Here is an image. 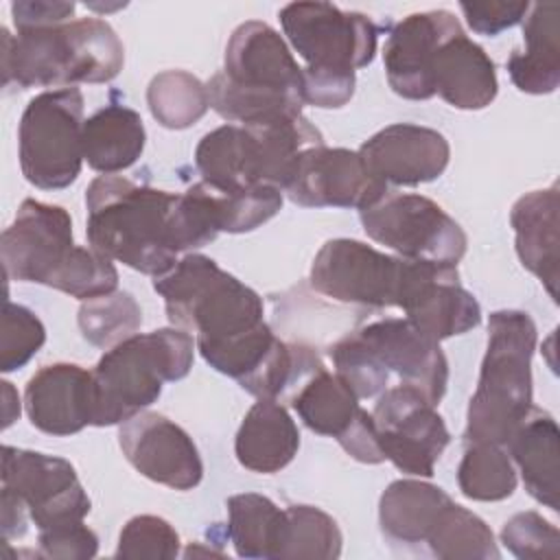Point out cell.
Masks as SVG:
<instances>
[{
    "label": "cell",
    "instance_id": "d6a6232c",
    "mask_svg": "<svg viewBox=\"0 0 560 560\" xmlns=\"http://www.w3.org/2000/svg\"><path fill=\"white\" fill-rule=\"evenodd\" d=\"M457 486L472 501H503L516 490V470L499 444H468L459 466Z\"/></svg>",
    "mask_w": 560,
    "mask_h": 560
},
{
    "label": "cell",
    "instance_id": "74e56055",
    "mask_svg": "<svg viewBox=\"0 0 560 560\" xmlns=\"http://www.w3.org/2000/svg\"><path fill=\"white\" fill-rule=\"evenodd\" d=\"M501 542L523 560H556L560 556L558 527L538 512H518L501 529Z\"/></svg>",
    "mask_w": 560,
    "mask_h": 560
},
{
    "label": "cell",
    "instance_id": "3957f363",
    "mask_svg": "<svg viewBox=\"0 0 560 560\" xmlns=\"http://www.w3.org/2000/svg\"><path fill=\"white\" fill-rule=\"evenodd\" d=\"M2 33L4 88H74V83H107L125 63L116 31L101 18H81L52 26Z\"/></svg>",
    "mask_w": 560,
    "mask_h": 560
},
{
    "label": "cell",
    "instance_id": "8fae6325",
    "mask_svg": "<svg viewBox=\"0 0 560 560\" xmlns=\"http://www.w3.org/2000/svg\"><path fill=\"white\" fill-rule=\"evenodd\" d=\"M359 217L372 241L402 258L457 265L466 254V232L429 197L387 190Z\"/></svg>",
    "mask_w": 560,
    "mask_h": 560
},
{
    "label": "cell",
    "instance_id": "f35d334b",
    "mask_svg": "<svg viewBox=\"0 0 560 560\" xmlns=\"http://www.w3.org/2000/svg\"><path fill=\"white\" fill-rule=\"evenodd\" d=\"M328 354L332 359L335 374H339L359 398H372L387 389L385 374L378 370V365L354 332L332 343Z\"/></svg>",
    "mask_w": 560,
    "mask_h": 560
},
{
    "label": "cell",
    "instance_id": "f546056e",
    "mask_svg": "<svg viewBox=\"0 0 560 560\" xmlns=\"http://www.w3.org/2000/svg\"><path fill=\"white\" fill-rule=\"evenodd\" d=\"M287 514L269 497L245 492L228 499V538L241 558H280Z\"/></svg>",
    "mask_w": 560,
    "mask_h": 560
},
{
    "label": "cell",
    "instance_id": "603a6c76",
    "mask_svg": "<svg viewBox=\"0 0 560 560\" xmlns=\"http://www.w3.org/2000/svg\"><path fill=\"white\" fill-rule=\"evenodd\" d=\"M433 90L457 109H483L499 90L494 63L477 42L459 31L435 55Z\"/></svg>",
    "mask_w": 560,
    "mask_h": 560
},
{
    "label": "cell",
    "instance_id": "e575fe53",
    "mask_svg": "<svg viewBox=\"0 0 560 560\" xmlns=\"http://www.w3.org/2000/svg\"><path fill=\"white\" fill-rule=\"evenodd\" d=\"M284 514L280 558L332 560L341 556V529L330 514L313 505H289Z\"/></svg>",
    "mask_w": 560,
    "mask_h": 560
},
{
    "label": "cell",
    "instance_id": "ab89813d",
    "mask_svg": "<svg viewBox=\"0 0 560 560\" xmlns=\"http://www.w3.org/2000/svg\"><path fill=\"white\" fill-rule=\"evenodd\" d=\"M39 556L44 558H63V560H88L98 551V536L83 525V521L66 523L59 527L42 529L39 538Z\"/></svg>",
    "mask_w": 560,
    "mask_h": 560
},
{
    "label": "cell",
    "instance_id": "d590c367",
    "mask_svg": "<svg viewBox=\"0 0 560 560\" xmlns=\"http://www.w3.org/2000/svg\"><path fill=\"white\" fill-rule=\"evenodd\" d=\"M46 328L42 319L26 306L4 302L0 332V370L13 372L24 368L44 346Z\"/></svg>",
    "mask_w": 560,
    "mask_h": 560
},
{
    "label": "cell",
    "instance_id": "5bb4252c",
    "mask_svg": "<svg viewBox=\"0 0 560 560\" xmlns=\"http://www.w3.org/2000/svg\"><path fill=\"white\" fill-rule=\"evenodd\" d=\"M2 488L22 499L39 532L83 521L92 508L68 459L9 444L2 446Z\"/></svg>",
    "mask_w": 560,
    "mask_h": 560
},
{
    "label": "cell",
    "instance_id": "b9f144b4",
    "mask_svg": "<svg viewBox=\"0 0 560 560\" xmlns=\"http://www.w3.org/2000/svg\"><path fill=\"white\" fill-rule=\"evenodd\" d=\"M74 13V2H50V0H28V2H13L11 15L18 31L22 28H37V26H52L63 24Z\"/></svg>",
    "mask_w": 560,
    "mask_h": 560
},
{
    "label": "cell",
    "instance_id": "d6986e66",
    "mask_svg": "<svg viewBox=\"0 0 560 560\" xmlns=\"http://www.w3.org/2000/svg\"><path fill=\"white\" fill-rule=\"evenodd\" d=\"M359 155L385 184L418 186L438 179L448 166V140L422 125L396 122L376 131L359 147Z\"/></svg>",
    "mask_w": 560,
    "mask_h": 560
},
{
    "label": "cell",
    "instance_id": "9a60e30c",
    "mask_svg": "<svg viewBox=\"0 0 560 560\" xmlns=\"http://www.w3.org/2000/svg\"><path fill=\"white\" fill-rule=\"evenodd\" d=\"M387 184L370 173L359 151L326 144L302 151L284 188L289 199L304 208H357L374 203Z\"/></svg>",
    "mask_w": 560,
    "mask_h": 560
},
{
    "label": "cell",
    "instance_id": "2e32d148",
    "mask_svg": "<svg viewBox=\"0 0 560 560\" xmlns=\"http://www.w3.org/2000/svg\"><path fill=\"white\" fill-rule=\"evenodd\" d=\"M118 444L127 462L147 479L173 490H192L203 464L192 438L155 411H140L120 424Z\"/></svg>",
    "mask_w": 560,
    "mask_h": 560
},
{
    "label": "cell",
    "instance_id": "f1b7e54d",
    "mask_svg": "<svg viewBox=\"0 0 560 560\" xmlns=\"http://www.w3.org/2000/svg\"><path fill=\"white\" fill-rule=\"evenodd\" d=\"M451 501L440 486L418 479L392 481L378 503L381 529L394 542L422 545Z\"/></svg>",
    "mask_w": 560,
    "mask_h": 560
},
{
    "label": "cell",
    "instance_id": "7c38bea8",
    "mask_svg": "<svg viewBox=\"0 0 560 560\" xmlns=\"http://www.w3.org/2000/svg\"><path fill=\"white\" fill-rule=\"evenodd\" d=\"M278 18L308 70L354 74L376 55L378 26L365 13L330 2H291L280 9Z\"/></svg>",
    "mask_w": 560,
    "mask_h": 560
},
{
    "label": "cell",
    "instance_id": "7a4b0ae2",
    "mask_svg": "<svg viewBox=\"0 0 560 560\" xmlns=\"http://www.w3.org/2000/svg\"><path fill=\"white\" fill-rule=\"evenodd\" d=\"M0 252L7 278L46 284L77 300L107 295L118 287L112 258L74 243L72 219L61 206L24 199L2 232Z\"/></svg>",
    "mask_w": 560,
    "mask_h": 560
},
{
    "label": "cell",
    "instance_id": "52a82bcc",
    "mask_svg": "<svg viewBox=\"0 0 560 560\" xmlns=\"http://www.w3.org/2000/svg\"><path fill=\"white\" fill-rule=\"evenodd\" d=\"M195 359V339L182 328L136 332L109 348L92 370L94 424H122L153 405L164 383L184 378Z\"/></svg>",
    "mask_w": 560,
    "mask_h": 560
},
{
    "label": "cell",
    "instance_id": "e0dca14e",
    "mask_svg": "<svg viewBox=\"0 0 560 560\" xmlns=\"http://www.w3.org/2000/svg\"><path fill=\"white\" fill-rule=\"evenodd\" d=\"M378 370L389 378L396 374L402 385L422 392L438 405L448 383V361L440 341L420 332L407 317H385L354 330Z\"/></svg>",
    "mask_w": 560,
    "mask_h": 560
},
{
    "label": "cell",
    "instance_id": "4dcf8cb0",
    "mask_svg": "<svg viewBox=\"0 0 560 560\" xmlns=\"http://www.w3.org/2000/svg\"><path fill=\"white\" fill-rule=\"evenodd\" d=\"M424 545L435 558L444 560H490L501 556L492 529L455 501L442 510Z\"/></svg>",
    "mask_w": 560,
    "mask_h": 560
},
{
    "label": "cell",
    "instance_id": "cb8c5ba5",
    "mask_svg": "<svg viewBox=\"0 0 560 560\" xmlns=\"http://www.w3.org/2000/svg\"><path fill=\"white\" fill-rule=\"evenodd\" d=\"M300 431L289 411L271 398H258L245 413L234 453L243 468L260 475L282 470L298 455Z\"/></svg>",
    "mask_w": 560,
    "mask_h": 560
},
{
    "label": "cell",
    "instance_id": "836d02e7",
    "mask_svg": "<svg viewBox=\"0 0 560 560\" xmlns=\"http://www.w3.org/2000/svg\"><path fill=\"white\" fill-rule=\"evenodd\" d=\"M77 322L85 341L96 348H114L136 335L142 324V311L131 293L114 291L83 300Z\"/></svg>",
    "mask_w": 560,
    "mask_h": 560
},
{
    "label": "cell",
    "instance_id": "5b68a950",
    "mask_svg": "<svg viewBox=\"0 0 560 560\" xmlns=\"http://www.w3.org/2000/svg\"><path fill=\"white\" fill-rule=\"evenodd\" d=\"M324 144L317 127L302 114L258 125H221L208 131L195 149L201 182L219 190L254 186L287 188L298 158Z\"/></svg>",
    "mask_w": 560,
    "mask_h": 560
},
{
    "label": "cell",
    "instance_id": "4316f807",
    "mask_svg": "<svg viewBox=\"0 0 560 560\" xmlns=\"http://www.w3.org/2000/svg\"><path fill=\"white\" fill-rule=\"evenodd\" d=\"M558 424L551 413L532 407L508 440L510 457L521 470L525 490L558 512Z\"/></svg>",
    "mask_w": 560,
    "mask_h": 560
},
{
    "label": "cell",
    "instance_id": "ffe728a7",
    "mask_svg": "<svg viewBox=\"0 0 560 560\" xmlns=\"http://www.w3.org/2000/svg\"><path fill=\"white\" fill-rule=\"evenodd\" d=\"M31 424L48 435H72L94 424V378L77 363H50L26 383Z\"/></svg>",
    "mask_w": 560,
    "mask_h": 560
},
{
    "label": "cell",
    "instance_id": "6da1fadb",
    "mask_svg": "<svg viewBox=\"0 0 560 560\" xmlns=\"http://www.w3.org/2000/svg\"><path fill=\"white\" fill-rule=\"evenodd\" d=\"M210 107L232 125H258L302 114V68L289 46L265 22L234 28L223 70L206 83Z\"/></svg>",
    "mask_w": 560,
    "mask_h": 560
},
{
    "label": "cell",
    "instance_id": "7bdbcfd3",
    "mask_svg": "<svg viewBox=\"0 0 560 560\" xmlns=\"http://www.w3.org/2000/svg\"><path fill=\"white\" fill-rule=\"evenodd\" d=\"M26 516L28 510L20 497L11 490L2 488V536L4 540L22 538L26 534Z\"/></svg>",
    "mask_w": 560,
    "mask_h": 560
},
{
    "label": "cell",
    "instance_id": "30bf717a",
    "mask_svg": "<svg viewBox=\"0 0 560 560\" xmlns=\"http://www.w3.org/2000/svg\"><path fill=\"white\" fill-rule=\"evenodd\" d=\"M424 260L389 256L354 238L322 245L311 265V287L337 302L402 308Z\"/></svg>",
    "mask_w": 560,
    "mask_h": 560
},
{
    "label": "cell",
    "instance_id": "484cf974",
    "mask_svg": "<svg viewBox=\"0 0 560 560\" xmlns=\"http://www.w3.org/2000/svg\"><path fill=\"white\" fill-rule=\"evenodd\" d=\"M300 420L319 435L341 442L368 413L359 407V396L343 383L339 374L315 365L289 396Z\"/></svg>",
    "mask_w": 560,
    "mask_h": 560
},
{
    "label": "cell",
    "instance_id": "7402d4cb",
    "mask_svg": "<svg viewBox=\"0 0 560 560\" xmlns=\"http://www.w3.org/2000/svg\"><path fill=\"white\" fill-rule=\"evenodd\" d=\"M558 186L532 190L523 195L510 212L514 228L516 254L547 289L551 300H558V262H560V219H558Z\"/></svg>",
    "mask_w": 560,
    "mask_h": 560
},
{
    "label": "cell",
    "instance_id": "44dd1931",
    "mask_svg": "<svg viewBox=\"0 0 560 560\" xmlns=\"http://www.w3.org/2000/svg\"><path fill=\"white\" fill-rule=\"evenodd\" d=\"M402 311L427 337L442 341L468 332L481 322V306L459 282L457 265L424 262Z\"/></svg>",
    "mask_w": 560,
    "mask_h": 560
},
{
    "label": "cell",
    "instance_id": "8d00e7d4",
    "mask_svg": "<svg viewBox=\"0 0 560 560\" xmlns=\"http://www.w3.org/2000/svg\"><path fill=\"white\" fill-rule=\"evenodd\" d=\"M114 556L125 560H171L179 556V534L168 521L153 514H140L129 518L120 529Z\"/></svg>",
    "mask_w": 560,
    "mask_h": 560
},
{
    "label": "cell",
    "instance_id": "60d3db41",
    "mask_svg": "<svg viewBox=\"0 0 560 560\" xmlns=\"http://www.w3.org/2000/svg\"><path fill=\"white\" fill-rule=\"evenodd\" d=\"M459 9L475 33L494 37L518 24L529 11V2H459Z\"/></svg>",
    "mask_w": 560,
    "mask_h": 560
},
{
    "label": "cell",
    "instance_id": "ac0fdd59",
    "mask_svg": "<svg viewBox=\"0 0 560 560\" xmlns=\"http://www.w3.org/2000/svg\"><path fill=\"white\" fill-rule=\"evenodd\" d=\"M462 31L459 20L446 11H422L402 18L383 48L389 88L409 101H427L433 90V61L440 46Z\"/></svg>",
    "mask_w": 560,
    "mask_h": 560
},
{
    "label": "cell",
    "instance_id": "d4e9b609",
    "mask_svg": "<svg viewBox=\"0 0 560 560\" xmlns=\"http://www.w3.org/2000/svg\"><path fill=\"white\" fill-rule=\"evenodd\" d=\"M523 20L525 50L510 55V79L525 94H551L560 83V4L536 2Z\"/></svg>",
    "mask_w": 560,
    "mask_h": 560
},
{
    "label": "cell",
    "instance_id": "ba28073f",
    "mask_svg": "<svg viewBox=\"0 0 560 560\" xmlns=\"http://www.w3.org/2000/svg\"><path fill=\"white\" fill-rule=\"evenodd\" d=\"M153 289L164 298L168 322L195 332V346L228 341L265 322L260 295L206 254L177 258L153 278Z\"/></svg>",
    "mask_w": 560,
    "mask_h": 560
},
{
    "label": "cell",
    "instance_id": "8992f818",
    "mask_svg": "<svg viewBox=\"0 0 560 560\" xmlns=\"http://www.w3.org/2000/svg\"><path fill=\"white\" fill-rule=\"evenodd\" d=\"M536 324L523 311H494L488 319V348L479 383L468 402V444H508L532 405V357Z\"/></svg>",
    "mask_w": 560,
    "mask_h": 560
},
{
    "label": "cell",
    "instance_id": "1f68e13d",
    "mask_svg": "<svg viewBox=\"0 0 560 560\" xmlns=\"http://www.w3.org/2000/svg\"><path fill=\"white\" fill-rule=\"evenodd\" d=\"M151 116L166 129H186L210 107L206 83L186 70H164L147 88Z\"/></svg>",
    "mask_w": 560,
    "mask_h": 560
},
{
    "label": "cell",
    "instance_id": "277c9868",
    "mask_svg": "<svg viewBox=\"0 0 560 560\" xmlns=\"http://www.w3.org/2000/svg\"><path fill=\"white\" fill-rule=\"evenodd\" d=\"M175 201V192L98 175L85 190L90 247L140 273H166L179 254L173 238Z\"/></svg>",
    "mask_w": 560,
    "mask_h": 560
},
{
    "label": "cell",
    "instance_id": "4fadbf2b",
    "mask_svg": "<svg viewBox=\"0 0 560 560\" xmlns=\"http://www.w3.org/2000/svg\"><path fill=\"white\" fill-rule=\"evenodd\" d=\"M372 418L385 459L400 472L433 477L435 462L448 446L451 433L422 392L402 383L383 389Z\"/></svg>",
    "mask_w": 560,
    "mask_h": 560
},
{
    "label": "cell",
    "instance_id": "9c48e42d",
    "mask_svg": "<svg viewBox=\"0 0 560 560\" xmlns=\"http://www.w3.org/2000/svg\"><path fill=\"white\" fill-rule=\"evenodd\" d=\"M83 94L79 88L33 96L20 118V168L42 190L70 186L83 164Z\"/></svg>",
    "mask_w": 560,
    "mask_h": 560
},
{
    "label": "cell",
    "instance_id": "83f0119b",
    "mask_svg": "<svg viewBox=\"0 0 560 560\" xmlns=\"http://www.w3.org/2000/svg\"><path fill=\"white\" fill-rule=\"evenodd\" d=\"M144 125L136 109L109 103L83 122V160L98 173L129 168L144 151Z\"/></svg>",
    "mask_w": 560,
    "mask_h": 560
}]
</instances>
